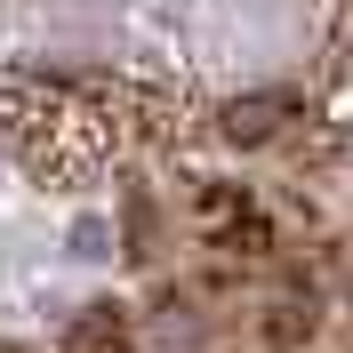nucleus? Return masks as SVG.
Returning <instances> with one entry per match:
<instances>
[{
    "label": "nucleus",
    "mask_w": 353,
    "mask_h": 353,
    "mask_svg": "<svg viewBox=\"0 0 353 353\" xmlns=\"http://www.w3.org/2000/svg\"><path fill=\"white\" fill-rule=\"evenodd\" d=\"M193 97L169 81L97 65H8L0 72V153L48 193H88L129 161L193 137Z\"/></svg>",
    "instance_id": "1"
},
{
    "label": "nucleus",
    "mask_w": 353,
    "mask_h": 353,
    "mask_svg": "<svg viewBox=\"0 0 353 353\" xmlns=\"http://www.w3.org/2000/svg\"><path fill=\"white\" fill-rule=\"evenodd\" d=\"M57 353H145V337H137L129 305H81L65 321V345Z\"/></svg>",
    "instance_id": "2"
},
{
    "label": "nucleus",
    "mask_w": 353,
    "mask_h": 353,
    "mask_svg": "<svg viewBox=\"0 0 353 353\" xmlns=\"http://www.w3.org/2000/svg\"><path fill=\"white\" fill-rule=\"evenodd\" d=\"M0 353H32V345H0Z\"/></svg>",
    "instance_id": "3"
}]
</instances>
